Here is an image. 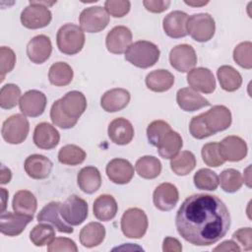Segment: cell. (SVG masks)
<instances>
[{
    "label": "cell",
    "instance_id": "cell-38",
    "mask_svg": "<svg viewBox=\"0 0 252 252\" xmlns=\"http://www.w3.org/2000/svg\"><path fill=\"white\" fill-rule=\"evenodd\" d=\"M87 157L86 152L76 145L63 146L58 153V160L66 165L81 164Z\"/></svg>",
    "mask_w": 252,
    "mask_h": 252
},
{
    "label": "cell",
    "instance_id": "cell-55",
    "mask_svg": "<svg viewBox=\"0 0 252 252\" xmlns=\"http://www.w3.org/2000/svg\"><path fill=\"white\" fill-rule=\"evenodd\" d=\"M11 177H12V173H11V170L6 167L5 165H2L1 166V184H6L8 182H10L11 180Z\"/></svg>",
    "mask_w": 252,
    "mask_h": 252
},
{
    "label": "cell",
    "instance_id": "cell-57",
    "mask_svg": "<svg viewBox=\"0 0 252 252\" xmlns=\"http://www.w3.org/2000/svg\"><path fill=\"white\" fill-rule=\"evenodd\" d=\"M185 4L189 5V6H193V7H200V6H204L206 4L209 3V1H201V2H196V1H184Z\"/></svg>",
    "mask_w": 252,
    "mask_h": 252
},
{
    "label": "cell",
    "instance_id": "cell-4",
    "mask_svg": "<svg viewBox=\"0 0 252 252\" xmlns=\"http://www.w3.org/2000/svg\"><path fill=\"white\" fill-rule=\"evenodd\" d=\"M186 31L187 34H190L194 40L206 42L214 36L216 24L213 17L208 13L194 14L188 17Z\"/></svg>",
    "mask_w": 252,
    "mask_h": 252
},
{
    "label": "cell",
    "instance_id": "cell-56",
    "mask_svg": "<svg viewBox=\"0 0 252 252\" xmlns=\"http://www.w3.org/2000/svg\"><path fill=\"white\" fill-rule=\"evenodd\" d=\"M1 196H2V207H1V212L4 213L5 208H6V200L8 196V192L5 190V188H1Z\"/></svg>",
    "mask_w": 252,
    "mask_h": 252
},
{
    "label": "cell",
    "instance_id": "cell-26",
    "mask_svg": "<svg viewBox=\"0 0 252 252\" xmlns=\"http://www.w3.org/2000/svg\"><path fill=\"white\" fill-rule=\"evenodd\" d=\"M130 101V93L125 89H112L104 93L100 99L101 107L107 112H116L125 108Z\"/></svg>",
    "mask_w": 252,
    "mask_h": 252
},
{
    "label": "cell",
    "instance_id": "cell-1",
    "mask_svg": "<svg viewBox=\"0 0 252 252\" xmlns=\"http://www.w3.org/2000/svg\"><path fill=\"white\" fill-rule=\"evenodd\" d=\"M175 225L178 233L196 246H209L220 240L230 226V215L217 196L195 194L179 207Z\"/></svg>",
    "mask_w": 252,
    "mask_h": 252
},
{
    "label": "cell",
    "instance_id": "cell-29",
    "mask_svg": "<svg viewBox=\"0 0 252 252\" xmlns=\"http://www.w3.org/2000/svg\"><path fill=\"white\" fill-rule=\"evenodd\" d=\"M93 209L94 215L98 220L108 221L116 216L118 206L111 195L102 194L94 200Z\"/></svg>",
    "mask_w": 252,
    "mask_h": 252
},
{
    "label": "cell",
    "instance_id": "cell-19",
    "mask_svg": "<svg viewBox=\"0 0 252 252\" xmlns=\"http://www.w3.org/2000/svg\"><path fill=\"white\" fill-rule=\"evenodd\" d=\"M52 44L48 36L39 34L32 37L27 45V55L35 64L44 63L51 54Z\"/></svg>",
    "mask_w": 252,
    "mask_h": 252
},
{
    "label": "cell",
    "instance_id": "cell-32",
    "mask_svg": "<svg viewBox=\"0 0 252 252\" xmlns=\"http://www.w3.org/2000/svg\"><path fill=\"white\" fill-rule=\"evenodd\" d=\"M105 237V227L99 222H90L80 231V242L84 247L98 246Z\"/></svg>",
    "mask_w": 252,
    "mask_h": 252
},
{
    "label": "cell",
    "instance_id": "cell-41",
    "mask_svg": "<svg viewBox=\"0 0 252 252\" xmlns=\"http://www.w3.org/2000/svg\"><path fill=\"white\" fill-rule=\"evenodd\" d=\"M194 184L200 190L214 191L219 186V176L209 168L199 169L194 175Z\"/></svg>",
    "mask_w": 252,
    "mask_h": 252
},
{
    "label": "cell",
    "instance_id": "cell-42",
    "mask_svg": "<svg viewBox=\"0 0 252 252\" xmlns=\"http://www.w3.org/2000/svg\"><path fill=\"white\" fill-rule=\"evenodd\" d=\"M21 96V90L15 84H7L0 91V106L3 109H11L15 107Z\"/></svg>",
    "mask_w": 252,
    "mask_h": 252
},
{
    "label": "cell",
    "instance_id": "cell-25",
    "mask_svg": "<svg viewBox=\"0 0 252 252\" xmlns=\"http://www.w3.org/2000/svg\"><path fill=\"white\" fill-rule=\"evenodd\" d=\"M188 15L182 11H172L162 21L164 32L172 38H180L187 35L186 23Z\"/></svg>",
    "mask_w": 252,
    "mask_h": 252
},
{
    "label": "cell",
    "instance_id": "cell-23",
    "mask_svg": "<svg viewBox=\"0 0 252 252\" xmlns=\"http://www.w3.org/2000/svg\"><path fill=\"white\" fill-rule=\"evenodd\" d=\"M109 139L116 145H127L134 137V128L131 122L123 117L112 120L107 129Z\"/></svg>",
    "mask_w": 252,
    "mask_h": 252
},
{
    "label": "cell",
    "instance_id": "cell-43",
    "mask_svg": "<svg viewBox=\"0 0 252 252\" xmlns=\"http://www.w3.org/2000/svg\"><path fill=\"white\" fill-rule=\"evenodd\" d=\"M201 155L204 162L212 167H218L223 164L225 161L220 153L219 143L216 142H211L204 145Z\"/></svg>",
    "mask_w": 252,
    "mask_h": 252
},
{
    "label": "cell",
    "instance_id": "cell-30",
    "mask_svg": "<svg viewBox=\"0 0 252 252\" xmlns=\"http://www.w3.org/2000/svg\"><path fill=\"white\" fill-rule=\"evenodd\" d=\"M182 145L183 143L180 134L173 130H170L161 138L157 146V149L158 155L161 158L165 159H171L179 153Z\"/></svg>",
    "mask_w": 252,
    "mask_h": 252
},
{
    "label": "cell",
    "instance_id": "cell-7",
    "mask_svg": "<svg viewBox=\"0 0 252 252\" xmlns=\"http://www.w3.org/2000/svg\"><path fill=\"white\" fill-rule=\"evenodd\" d=\"M51 19L52 14L48 7L41 5L38 1H30V5L21 13V23L24 27L31 30L41 29L48 26Z\"/></svg>",
    "mask_w": 252,
    "mask_h": 252
},
{
    "label": "cell",
    "instance_id": "cell-31",
    "mask_svg": "<svg viewBox=\"0 0 252 252\" xmlns=\"http://www.w3.org/2000/svg\"><path fill=\"white\" fill-rule=\"evenodd\" d=\"M147 87L156 93L168 91L174 84V76L167 70L158 69L149 73L146 77Z\"/></svg>",
    "mask_w": 252,
    "mask_h": 252
},
{
    "label": "cell",
    "instance_id": "cell-50",
    "mask_svg": "<svg viewBox=\"0 0 252 252\" xmlns=\"http://www.w3.org/2000/svg\"><path fill=\"white\" fill-rule=\"evenodd\" d=\"M48 252H59V251H68V252H77L78 247L70 238L67 237H57L52 240L47 246Z\"/></svg>",
    "mask_w": 252,
    "mask_h": 252
},
{
    "label": "cell",
    "instance_id": "cell-22",
    "mask_svg": "<svg viewBox=\"0 0 252 252\" xmlns=\"http://www.w3.org/2000/svg\"><path fill=\"white\" fill-rule=\"evenodd\" d=\"M60 203L59 202H50L45 205L41 211L38 213L36 219L38 222H48L51 223L59 232L72 233L74 231L72 225L63 221L60 215Z\"/></svg>",
    "mask_w": 252,
    "mask_h": 252
},
{
    "label": "cell",
    "instance_id": "cell-49",
    "mask_svg": "<svg viewBox=\"0 0 252 252\" xmlns=\"http://www.w3.org/2000/svg\"><path fill=\"white\" fill-rule=\"evenodd\" d=\"M104 9L114 18H121L130 11V2L127 0H107Z\"/></svg>",
    "mask_w": 252,
    "mask_h": 252
},
{
    "label": "cell",
    "instance_id": "cell-15",
    "mask_svg": "<svg viewBox=\"0 0 252 252\" xmlns=\"http://www.w3.org/2000/svg\"><path fill=\"white\" fill-rule=\"evenodd\" d=\"M220 153L226 161H240L247 155V145L238 136H227L219 144Z\"/></svg>",
    "mask_w": 252,
    "mask_h": 252
},
{
    "label": "cell",
    "instance_id": "cell-9",
    "mask_svg": "<svg viewBox=\"0 0 252 252\" xmlns=\"http://www.w3.org/2000/svg\"><path fill=\"white\" fill-rule=\"evenodd\" d=\"M80 28L87 32H98L104 30L109 23L106 10L100 6H92L82 11L79 17Z\"/></svg>",
    "mask_w": 252,
    "mask_h": 252
},
{
    "label": "cell",
    "instance_id": "cell-40",
    "mask_svg": "<svg viewBox=\"0 0 252 252\" xmlns=\"http://www.w3.org/2000/svg\"><path fill=\"white\" fill-rule=\"evenodd\" d=\"M55 238V230L52 225L46 223L36 224L30 233L31 241L37 247L48 245Z\"/></svg>",
    "mask_w": 252,
    "mask_h": 252
},
{
    "label": "cell",
    "instance_id": "cell-52",
    "mask_svg": "<svg viewBox=\"0 0 252 252\" xmlns=\"http://www.w3.org/2000/svg\"><path fill=\"white\" fill-rule=\"evenodd\" d=\"M145 8L152 13H161L168 9L170 1L168 0H145L143 1Z\"/></svg>",
    "mask_w": 252,
    "mask_h": 252
},
{
    "label": "cell",
    "instance_id": "cell-46",
    "mask_svg": "<svg viewBox=\"0 0 252 252\" xmlns=\"http://www.w3.org/2000/svg\"><path fill=\"white\" fill-rule=\"evenodd\" d=\"M50 118H51L52 123L55 126H58L59 128H62V129H70V128L74 127L78 122V120L71 119V118L67 117L62 112L60 105H59V99L54 101V103L51 106Z\"/></svg>",
    "mask_w": 252,
    "mask_h": 252
},
{
    "label": "cell",
    "instance_id": "cell-24",
    "mask_svg": "<svg viewBox=\"0 0 252 252\" xmlns=\"http://www.w3.org/2000/svg\"><path fill=\"white\" fill-rule=\"evenodd\" d=\"M52 161L42 155H31L25 160V171L33 179H44L52 170Z\"/></svg>",
    "mask_w": 252,
    "mask_h": 252
},
{
    "label": "cell",
    "instance_id": "cell-8",
    "mask_svg": "<svg viewBox=\"0 0 252 252\" xmlns=\"http://www.w3.org/2000/svg\"><path fill=\"white\" fill-rule=\"evenodd\" d=\"M88 203L77 195H71L60 205V216L70 225H79L88 218Z\"/></svg>",
    "mask_w": 252,
    "mask_h": 252
},
{
    "label": "cell",
    "instance_id": "cell-13",
    "mask_svg": "<svg viewBox=\"0 0 252 252\" xmlns=\"http://www.w3.org/2000/svg\"><path fill=\"white\" fill-rule=\"evenodd\" d=\"M132 42V32L124 26L114 27L106 35L105 44L109 52L122 54L126 52Z\"/></svg>",
    "mask_w": 252,
    "mask_h": 252
},
{
    "label": "cell",
    "instance_id": "cell-34",
    "mask_svg": "<svg viewBox=\"0 0 252 252\" xmlns=\"http://www.w3.org/2000/svg\"><path fill=\"white\" fill-rule=\"evenodd\" d=\"M217 75L221 89L226 92H234L238 90L242 84L241 75L231 66H220L217 71Z\"/></svg>",
    "mask_w": 252,
    "mask_h": 252
},
{
    "label": "cell",
    "instance_id": "cell-54",
    "mask_svg": "<svg viewBox=\"0 0 252 252\" xmlns=\"http://www.w3.org/2000/svg\"><path fill=\"white\" fill-rule=\"evenodd\" d=\"M214 251H240V247L232 240H226L221 242L219 246L214 248Z\"/></svg>",
    "mask_w": 252,
    "mask_h": 252
},
{
    "label": "cell",
    "instance_id": "cell-37",
    "mask_svg": "<svg viewBox=\"0 0 252 252\" xmlns=\"http://www.w3.org/2000/svg\"><path fill=\"white\" fill-rule=\"evenodd\" d=\"M196 166V158L193 153L183 151L177 154L170 160L171 170L179 176L189 174Z\"/></svg>",
    "mask_w": 252,
    "mask_h": 252
},
{
    "label": "cell",
    "instance_id": "cell-45",
    "mask_svg": "<svg viewBox=\"0 0 252 252\" xmlns=\"http://www.w3.org/2000/svg\"><path fill=\"white\" fill-rule=\"evenodd\" d=\"M171 130L168 123L163 120H155L149 124L147 128V137L153 146L157 147L161 138Z\"/></svg>",
    "mask_w": 252,
    "mask_h": 252
},
{
    "label": "cell",
    "instance_id": "cell-35",
    "mask_svg": "<svg viewBox=\"0 0 252 252\" xmlns=\"http://www.w3.org/2000/svg\"><path fill=\"white\" fill-rule=\"evenodd\" d=\"M135 168L141 177L145 179H154L159 175L161 171V163L156 157L144 156L136 161Z\"/></svg>",
    "mask_w": 252,
    "mask_h": 252
},
{
    "label": "cell",
    "instance_id": "cell-16",
    "mask_svg": "<svg viewBox=\"0 0 252 252\" xmlns=\"http://www.w3.org/2000/svg\"><path fill=\"white\" fill-rule=\"evenodd\" d=\"M59 105L67 117L78 120L87 108V99L81 92L72 91L59 99Z\"/></svg>",
    "mask_w": 252,
    "mask_h": 252
},
{
    "label": "cell",
    "instance_id": "cell-21",
    "mask_svg": "<svg viewBox=\"0 0 252 252\" xmlns=\"http://www.w3.org/2000/svg\"><path fill=\"white\" fill-rule=\"evenodd\" d=\"M60 140L59 132L47 122L38 123L33 131V143L42 150H51L55 148Z\"/></svg>",
    "mask_w": 252,
    "mask_h": 252
},
{
    "label": "cell",
    "instance_id": "cell-44",
    "mask_svg": "<svg viewBox=\"0 0 252 252\" xmlns=\"http://www.w3.org/2000/svg\"><path fill=\"white\" fill-rule=\"evenodd\" d=\"M252 43L250 41H244L236 45L233 50L234 61L242 68H252Z\"/></svg>",
    "mask_w": 252,
    "mask_h": 252
},
{
    "label": "cell",
    "instance_id": "cell-20",
    "mask_svg": "<svg viewBox=\"0 0 252 252\" xmlns=\"http://www.w3.org/2000/svg\"><path fill=\"white\" fill-rule=\"evenodd\" d=\"M106 174L115 184H127L134 176V167L127 159L113 158L106 165Z\"/></svg>",
    "mask_w": 252,
    "mask_h": 252
},
{
    "label": "cell",
    "instance_id": "cell-10",
    "mask_svg": "<svg viewBox=\"0 0 252 252\" xmlns=\"http://www.w3.org/2000/svg\"><path fill=\"white\" fill-rule=\"evenodd\" d=\"M170 65L181 73H186L194 69L197 63L195 49L189 44H178L169 53Z\"/></svg>",
    "mask_w": 252,
    "mask_h": 252
},
{
    "label": "cell",
    "instance_id": "cell-11",
    "mask_svg": "<svg viewBox=\"0 0 252 252\" xmlns=\"http://www.w3.org/2000/svg\"><path fill=\"white\" fill-rule=\"evenodd\" d=\"M47 99L42 92L31 90L26 92L20 98L19 106L24 115L37 117L44 112Z\"/></svg>",
    "mask_w": 252,
    "mask_h": 252
},
{
    "label": "cell",
    "instance_id": "cell-33",
    "mask_svg": "<svg viewBox=\"0 0 252 252\" xmlns=\"http://www.w3.org/2000/svg\"><path fill=\"white\" fill-rule=\"evenodd\" d=\"M12 208L15 213L33 218L37 208V202L31 191L20 190L14 195Z\"/></svg>",
    "mask_w": 252,
    "mask_h": 252
},
{
    "label": "cell",
    "instance_id": "cell-36",
    "mask_svg": "<svg viewBox=\"0 0 252 252\" xmlns=\"http://www.w3.org/2000/svg\"><path fill=\"white\" fill-rule=\"evenodd\" d=\"M48 79L56 87L67 86L73 79V69L65 62H56L49 68Z\"/></svg>",
    "mask_w": 252,
    "mask_h": 252
},
{
    "label": "cell",
    "instance_id": "cell-39",
    "mask_svg": "<svg viewBox=\"0 0 252 252\" xmlns=\"http://www.w3.org/2000/svg\"><path fill=\"white\" fill-rule=\"evenodd\" d=\"M219 183L224 192L234 193L241 188L243 179L238 170L228 168L220 172L219 176Z\"/></svg>",
    "mask_w": 252,
    "mask_h": 252
},
{
    "label": "cell",
    "instance_id": "cell-28",
    "mask_svg": "<svg viewBox=\"0 0 252 252\" xmlns=\"http://www.w3.org/2000/svg\"><path fill=\"white\" fill-rule=\"evenodd\" d=\"M77 181L83 192L93 194L96 192L101 185V175L96 167L86 166L79 171Z\"/></svg>",
    "mask_w": 252,
    "mask_h": 252
},
{
    "label": "cell",
    "instance_id": "cell-47",
    "mask_svg": "<svg viewBox=\"0 0 252 252\" xmlns=\"http://www.w3.org/2000/svg\"><path fill=\"white\" fill-rule=\"evenodd\" d=\"M0 61H1V82L4 81L5 75L11 72L16 64V55L10 47L2 46L0 48Z\"/></svg>",
    "mask_w": 252,
    "mask_h": 252
},
{
    "label": "cell",
    "instance_id": "cell-53",
    "mask_svg": "<svg viewBox=\"0 0 252 252\" xmlns=\"http://www.w3.org/2000/svg\"><path fill=\"white\" fill-rule=\"evenodd\" d=\"M162 250L164 252H180L182 250V246L176 238L168 236L163 240Z\"/></svg>",
    "mask_w": 252,
    "mask_h": 252
},
{
    "label": "cell",
    "instance_id": "cell-48",
    "mask_svg": "<svg viewBox=\"0 0 252 252\" xmlns=\"http://www.w3.org/2000/svg\"><path fill=\"white\" fill-rule=\"evenodd\" d=\"M189 131L190 134L192 135V137H194L195 139H204L207 137L212 136V133L210 132V130L208 129L204 118H203V113L197 116H194L189 124Z\"/></svg>",
    "mask_w": 252,
    "mask_h": 252
},
{
    "label": "cell",
    "instance_id": "cell-51",
    "mask_svg": "<svg viewBox=\"0 0 252 252\" xmlns=\"http://www.w3.org/2000/svg\"><path fill=\"white\" fill-rule=\"evenodd\" d=\"M252 230L251 227L239 228L232 234V238L236 239L241 245L242 248L246 251L252 249Z\"/></svg>",
    "mask_w": 252,
    "mask_h": 252
},
{
    "label": "cell",
    "instance_id": "cell-14",
    "mask_svg": "<svg viewBox=\"0 0 252 252\" xmlns=\"http://www.w3.org/2000/svg\"><path fill=\"white\" fill-rule=\"evenodd\" d=\"M187 83L194 91L204 94H212L216 90V80L212 71L208 68H194L187 74Z\"/></svg>",
    "mask_w": 252,
    "mask_h": 252
},
{
    "label": "cell",
    "instance_id": "cell-3",
    "mask_svg": "<svg viewBox=\"0 0 252 252\" xmlns=\"http://www.w3.org/2000/svg\"><path fill=\"white\" fill-rule=\"evenodd\" d=\"M56 41L58 49L67 55L79 53L85 44L83 30L74 24H65L57 32Z\"/></svg>",
    "mask_w": 252,
    "mask_h": 252
},
{
    "label": "cell",
    "instance_id": "cell-5",
    "mask_svg": "<svg viewBox=\"0 0 252 252\" xmlns=\"http://www.w3.org/2000/svg\"><path fill=\"white\" fill-rule=\"evenodd\" d=\"M148 228V217L139 208L126 210L121 218V230L128 238H142Z\"/></svg>",
    "mask_w": 252,
    "mask_h": 252
},
{
    "label": "cell",
    "instance_id": "cell-2",
    "mask_svg": "<svg viewBox=\"0 0 252 252\" xmlns=\"http://www.w3.org/2000/svg\"><path fill=\"white\" fill-rule=\"evenodd\" d=\"M158 47L148 40H139L132 43L125 52V59L132 65L146 69L154 66L159 58Z\"/></svg>",
    "mask_w": 252,
    "mask_h": 252
},
{
    "label": "cell",
    "instance_id": "cell-18",
    "mask_svg": "<svg viewBox=\"0 0 252 252\" xmlns=\"http://www.w3.org/2000/svg\"><path fill=\"white\" fill-rule=\"evenodd\" d=\"M32 217L21 215L18 213H1L0 231L8 236H17L21 234L26 226L32 220Z\"/></svg>",
    "mask_w": 252,
    "mask_h": 252
},
{
    "label": "cell",
    "instance_id": "cell-6",
    "mask_svg": "<svg viewBox=\"0 0 252 252\" xmlns=\"http://www.w3.org/2000/svg\"><path fill=\"white\" fill-rule=\"evenodd\" d=\"M29 131L30 123L28 119L23 114L17 113L3 122L1 134L7 143L18 145L27 139Z\"/></svg>",
    "mask_w": 252,
    "mask_h": 252
},
{
    "label": "cell",
    "instance_id": "cell-12",
    "mask_svg": "<svg viewBox=\"0 0 252 252\" xmlns=\"http://www.w3.org/2000/svg\"><path fill=\"white\" fill-rule=\"evenodd\" d=\"M204 121L212 135L226 130L231 124V113L224 105H215L203 113Z\"/></svg>",
    "mask_w": 252,
    "mask_h": 252
},
{
    "label": "cell",
    "instance_id": "cell-27",
    "mask_svg": "<svg viewBox=\"0 0 252 252\" xmlns=\"http://www.w3.org/2000/svg\"><path fill=\"white\" fill-rule=\"evenodd\" d=\"M176 101L184 111H195L211 104L208 99L191 88L180 89L176 94Z\"/></svg>",
    "mask_w": 252,
    "mask_h": 252
},
{
    "label": "cell",
    "instance_id": "cell-17",
    "mask_svg": "<svg viewBox=\"0 0 252 252\" xmlns=\"http://www.w3.org/2000/svg\"><path fill=\"white\" fill-rule=\"evenodd\" d=\"M179 193L175 185L171 183H161L154 191L153 201L157 209L166 212L172 210L177 204Z\"/></svg>",
    "mask_w": 252,
    "mask_h": 252
}]
</instances>
